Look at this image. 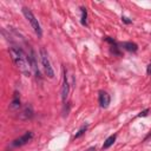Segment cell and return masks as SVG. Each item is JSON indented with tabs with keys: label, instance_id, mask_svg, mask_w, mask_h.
I'll return each instance as SVG.
<instances>
[{
	"label": "cell",
	"instance_id": "8fae6325",
	"mask_svg": "<svg viewBox=\"0 0 151 151\" xmlns=\"http://www.w3.org/2000/svg\"><path fill=\"white\" fill-rule=\"evenodd\" d=\"M114 140H116V134H112V136H110L105 142H104V144H103V150H106V149H109L113 143H114Z\"/></svg>",
	"mask_w": 151,
	"mask_h": 151
},
{
	"label": "cell",
	"instance_id": "7c38bea8",
	"mask_svg": "<svg viewBox=\"0 0 151 151\" xmlns=\"http://www.w3.org/2000/svg\"><path fill=\"white\" fill-rule=\"evenodd\" d=\"M86 18H87V11H86L85 7H81V24L83 25H86L87 24Z\"/></svg>",
	"mask_w": 151,
	"mask_h": 151
},
{
	"label": "cell",
	"instance_id": "277c9868",
	"mask_svg": "<svg viewBox=\"0 0 151 151\" xmlns=\"http://www.w3.org/2000/svg\"><path fill=\"white\" fill-rule=\"evenodd\" d=\"M32 138H33V132H32V131H27V132H25L21 137L14 139L13 143H12V145H13V146H22V145L27 144Z\"/></svg>",
	"mask_w": 151,
	"mask_h": 151
},
{
	"label": "cell",
	"instance_id": "e0dca14e",
	"mask_svg": "<svg viewBox=\"0 0 151 151\" xmlns=\"http://www.w3.org/2000/svg\"><path fill=\"white\" fill-rule=\"evenodd\" d=\"M86 151H96V147H94V146H92V147H90V149H87Z\"/></svg>",
	"mask_w": 151,
	"mask_h": 151
},
{
	"label": "cell",
	"instance_id": "9c48e42d",
	"mask_svg": "<svg viewBox=\"0 0 151 151\" xmlns=\"http://www.w3.org/2000/svg\"><path fill=\"white\" fill-rule=\"evenodd\" d=\"M19 107H20V96L15 91L14 94H13V99H12V101L9 104V109L11 110H18Z\"/></svg>",
	"mask_w": 151,
	"mask_h": 151
},
{
	"label": "cell",
	"instance_id": "52a82bcc",
	"mask_svg": "<svg viewBox=\"0 0 151 151\" xmlns=\"http://www.w3.org/2000/svg\"><path fill=\"white\" fill-rule=\"evenodd\" d=\"M110 100L111 99H110V96H109L107 92H105V91H100L99 92V104H100L101 107H104V109L109 107Z\"/></svg>",
	"mask_w": 151,
	"mask_h": 151
},
{
	"label": "cell",
	"instance_id": "9a60e30c",
	"mask_svg": "<svg viewBox=\"0 0 151 151\" xmlns=\"http://www.w3.org/2000/svg\"><path fill=\"white\" fill-rule=\"evenodd\" d=\"M122 20H123L124 22H126V24H131V22H132V20H130V19L126 18V17H122Z\"/></svg>",
	"mask_w": 151,
	"mask_h": 151
},
{
	"label": "cell",
	"instance_id": "4fadbf2b",
	"mask_svg": "<svg viewBox=\"0 0 151 151\" xmlns=\"http://www.w3.org/2000/svg\"><path fill=\"white\" fill-rule=\"evenodd\" d=\"M87 130V125H83L80 129H79V131L76 133V136H74V138H79L80 136H83L84 133H85V131Z\"/></svg>",
	"mask_w": 151,
	"mask_h": 151
},
{
	"label": "cell",
	"instance_id": "8992f818",
	"mask_svg": "<svg viewBox=\"0 0 151 151\" xmlns=\"http://www.w3.org/2000/svg\"><path fill=\"white\" fill-rule=\"evenodd\" d=\"M28 59H29V63H31V67H32V71L35 73L37 77H40V71L38 68V64H37V58H35V53L32 48H29V53H28Z\"/></svg>",
	"mask_w": 151,
	"mask_h": 151
},
{
	"label": "cell",
	"instance_id": "2e32d148",
	"mask_svg": "<svg viewBox=\"0 0 151 151\" xmlns=\"http://www.w3.org/2000/svg\"><path fill=\"white\" fill-rule=\"evenodd\" d=\"M146 73H147L149 76H151V63L147 65V68H146Z\"/></svg>",
	"mask_w": 151,
	"mask_h": 151
},
{
	"label": "cell",
	"instance_id": "30bf717a",
	"mask_svg": "<svg viewBox=\"0 0 151 151\" xmlns=\"http://www.w3.org/2000/svg\"><path fill=\"white\" fill-rule=\"evenodd\" d=\"M120 46H122L123 48H125L126 51H130V52H136V51L138 50L137 44H134V42H132V41H124V42L120 44Z\"/></svg>",
	"mask_w": 151,
	"mask_h": 151
},
{
	"label": "cell",
	"instance_id": "5b68a950",
	"mask_svg": "<svg viewBox=\"0 0 151 151\" xmlns=\"http://www.w3.org/2000/svg\"><path fill=\"white\" fill-rule=\"evenodd\" d=\"M68 94H70V84L67 80L66 71H64V79H63V85H61V100H63V103H66Z\"/></svg>",
	"mask_w": 151,
	"mask_h": 151
},
{
	"label": "cell",
	"instance_id": "7a4b0ae2",
	"mask_svg": "<svg viewBox=\"0 0 151 151\" xmlns=\"http://www.w3.org/2000/svg\"><path fill=\"white\" fill-rule=\"evenodd\" d=\"M22 14H24L25 18L27 19V21L31 24V26H32L34 33L40 38V37L42 35V29H41V26H40L38 19H37L35 15L33 14V12H32L29 8H27V7H22Z\"/></svg>",
	"mask_w": 151,
	"mask_h": 151
},
{
	"label": "cell",
	"instance_id": "6da1fadb",
	"mask_svg": "<svg viewBox=\"0 0 151 151\" xmlns=\"http://www.w3.org/2000/svg\"><path fill=\"white\" fill-rule=\"evenodd\" d=\"M9 54L12 57L13 63L19 68V71L26 77H29L32 73V67L28 59V54H26L20 46H14V45L9 47Z\"/></svg>",
	"mask_w": 151,
	"mask_h": 151
},
{
	"label": "cell",
	"instance_id": "ba28073f",
	"mask_svg": "<svg viewBox=\"0 0 151 151\" xmlns=\"http://www.w3.org/2000/svg\"><path fill=\"white\" fill-rule=\"evenodd\" d=\"M20 117L22 119H31L33 117V109H32V106L29 104L25 105V107L22 109V111L20 113Z\"/></svg>",
	"mask_w": 151,
	"mask_h": 151
},
{
	"label": "cell",
	"instance_id": "3957f363",
	"mask_svg": "<svg viewBox=\"0 0 151 151\" xmlns=\"http://www.w3.org/2000/svg\"><path fill=\"white\" fill-rule=\"evenodd\" d=\"M40 61H41V65H42V68H44L45 74L48 78H53L54 77V70L52 67L51 60L48 58V54H47V52H46V50L44 47L40 48Z\"/></svg>",
	"mask_w": 151,
	"mask_h": 151
},
{
	"label": "cell",
	"instance_id": "5bb4252c",
	"mask_svg": "<svg viewBox=\"0 0 151 151\" xmlns=\"http://www.w3.org/2000/svg\"><path fill=\"white\" fill-rule=\"evenodd\" d=\"M149 111H150L149 109H146V110H144V111H142V112H140V113L138 114V117H145V116H146V114L149 113Z\"/></svg>",
	"mask_w": 151,
	"mask_h": 151
}]
</instances>
